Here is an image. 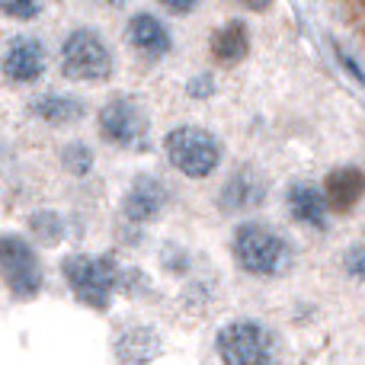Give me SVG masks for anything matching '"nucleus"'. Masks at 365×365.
Wrapping results in <instances>:
<instances>
[{
    "label": "nucleus",
    "instance_id": "nucleus-13",
    "mask_svg": "<svg viewBox=\"0 0 365 365\" xmlns=\"http://www.w3.org/2000/svg\"><path fill=\"white\" fill-rule=\"evenodd\" d=\"M29 115L51 128L77 125L87 115V103L74 93H61V90H48V93H36L29 100Z\"/></svg>",
    "mask_w": 365,
    "mask_h": 365
},
{
    "label": "nucleus",
    "instance_id": "nucleus-10",
    "mask_svg": "<svg viewBox=\"0 0 365 365\" xmlns=\"http://www.w3.org/2000/svg\"><path fill=\"white\" fill-rule=\"evenodd\" d=\"M266 192H269V186H266V180L259 177L257 170H250V167H237L231 177L221 182L218 208L221 212H231V215L247 212V208H259L266 202Z\"/></svg>",
    "mask_w": 365,
    "mask_h": 365
},
{
    "label": "nucleus",
    "instance_id": "nucleus-20",
    "mask_svg": "<svg viewBox=\"0 0 365 365\" xmlns=\"http://www.w3.org/2000/svg\"><path fill=\"white\" fill-rule=\"evenodd\" d=\"M343 269H346L349 279L365 282V247H349L346 257H343Z\"/></svg>",
    "mask_w": 365,
    "mask_h": 365
},
{
    "label": "nucleus",
    "instance_id": "nucleus-2",
    "mask_svg": "<svg viewBox=\"0 0 365 365\" xmlns=\"http://www.w3.org/2000/svg\"><path fill=\"white\" fill-rule=\"evenodd\" d=\"M61 276L77 302L93 311H106L113 304L115 289L122 285V269L113 257H93V253H71L61 259Z\"/></svg>",
    "mask_w": 365,
    "mask_h": 365
},
{
    "label": "nucleus",
    "instance_id": "nucleus-6",
    "mask_svg": "<svg viewBox=\"0 0 365 365\" xmlns=\"http://www.w3.org/2000/svg\"><path fill=\"white\" fill-rule=\"evenodd\" d=\"M96 125L106 145L122 151H148V138H151L148 113L132 96H113L109 103H103V109L96 113Z\"/></svg>",
    "mask_w": 365,
    "mask_h": 365
},
{
    "label": "nucleus",
    "instance_id": "nucleus-9",
    "mask_svg": "<svg viewBox=\"0 0 365 365\" xmlns=\"http://www.w3.org/2000/svg\"><path fill=\"white\" fill-rule=\"evenodd\" d=\"M167 202H170V192H167L164 182L158 177H151V173H141V177L128 186L125 199H122V218L132 227H145L160 218Z\"/></svg>",
    "mask_w": 365,
    "mask_h": 365
},
{
    "label": "nucleus",
    "instance_id": "nucleus-4",
    "mask_svg": "<svg viewBox=\"0 0 365 365\" xmlns=\"http://www.w3.org/2000/svg\"><path fill=\"white\" fill-rule=\"evenodd\" d=\"M164 154L186 180H208L221 167V141L202 125H177L167 132Z\"/></svg>",
    "mask_w": 365,
    "mask_h": 365
},
{
    "label": "nucleus",
    "instance_id": "nucleus-12",
    "mask_svg": "<svg viewBox=\"0 0 365 365\" xmlns=\"http://www.w3.org/2000/svg\"><path fill=\"white\" fill-rule=\"evenodd\" d=\"M285 205H289L292 221L311 227V231H327L330 208H327V199H324V189H317L314 182L295 180L289 186V192H285Z\"/></svg>",
    "mask_w": 365,
    "mask_h": 365
},
{
    "label": "nucleus",
    "instance_id": "nucleus-16",
    "mask_svg": "<svg viewBox=\"0 0 365 365\" xmlns=\"http://www.w3.org/2000/svg\"><path fill=\"white\" fill-rule=\"evenodd\" d=\"M115 353H119L122 365H148L160 353V340L148 327H128L115 340Z\"/></svg>",
    "mask_w": 365,
    "mask_h": 365
},
{
    "label": "nucleus",
    "instance_id": "nucleus-21",
    "mask_svg": "<svg viewBox=\"0 0 365 365\" xmlns=\"http://www.w3.org/2000/svg\"><path fill=\"white\" fill-rule=\"evenodd\" d=\"M215 93V81L208 74L195 77V81H189V96H195V100H208V96Z\"/></svg>",
    "mask_w": 365,
    "mask_h": 365
},
{
    "label": "nucleus",
    "instance_id": "nucleus-14",
    "mask_svg": "<svg viewBox=\"0 0 365 365\" xmlns=\"http://www.w3.org/2000/svg\"><path fill=\"white\" fill-rule=\"evenodd\" d=\"M324 199H327V208L336 215L353 212L365 195V170L359 167H334V170L324 177Z\"/></svg>",
    "mask_w": 365,
    "mask_h": 365
},
{
    "label": "nucleus",
    "instance_id": "nucleus-15",
    "mask_svg": "<svg viewBox=\"0 0 365 365\" xmlns=\"http://www.w3.org/2000/svg\"><path fill=\"white\" fill-rule=\"evenodd\" d=\"M250 55V29L244 19H231L212 36V58L221 68H234Z\"/></svg>",
    "mask_w": 365,
    "mask_h": 365
},
{
    "label": "nucleus",
    "instance_id": "nucleus-17",
    "mask_svg": "<svg viewBox=\"0 0 365 365\" xmlns=\"http://www.w3.org/2000/svg\"><path fill=\"white\" fill-rule=\"evenodd\" d=\"M29 231L36 234L38 244L55 247V244H61V237H64V231H68V227H64V218L58 212L42 208V212L29 215Z\"/></svg>",
    "mask_w": 365,
    "mask_h": 365
},
{
    "label": "nucleus",
    "instance_id": "nucleus-3",
    "mask_svg": "<svg viewBox=\"0 0 365 365\" xmlns=\"http://www.w3.org/2000/svg\"><path fill=\"white\" fill-rule=\"evenodd\" d=\"M221 365H279V336L263 321L237 317L215 336Z\"/></svg>",
    "mask_w": 365,
    "mask_h": 365
},
{
    "label": "nucleus",
    "instance_id": "nucleus-19",
    "mask_svg": "<svg viewBox=\"0 0 365 365\" xmlns=\"http://www.w3.org/2000/svg\"><path fill=\"white\" fill-rule=\"evenodd\" d=\"M45 0H0V13L6 19H19V23H29L42 13Z\"/></svg>",
    "mask_w": 365,
    "mask_h": 365
},
{
    "label": "nucleus",
    "instance_id": "nucleus-5",
    "mask_svg": "<svg viewBox=\"0 0 365 365\" xmlns=\"http://www.w3.org/2000/svg\"><path fill=\"white\" fill-rule=\"evenodd\" d=\"M113 48L96 29H71L61 42V74L77 83H103L113 77Z\"/></svg>",
    "mask_w": 365,
    "mask_h": 365
},
{
    "label": "nucleus",
    "instance_id": "nucleus-22",
    "mask_svg": "<svg viewBox=\"0 0 365 365\" xmlns=\"http://www.w3.org/2000/svg\"><path fill=\"white\" fill-rule=\"evenodd\" d=\"M160 6H164L167 13H173V16H189V13L195 10V4L199 0H158Z\"/></svg>",
    "mask_w": 365,
    "mask_h": 365
},
{
    "label": "nucleus",
    "instance_id": "nucleus-1",
    "mask_svg": "<svg viewBox=\"0 0 365 365\" xmlns=\"http://www.w3.org/2000/svg\"><path fill=\"white\" fill-rule=\"evenodd\" d=\"M231 257L253 279H276L292 266V244L266 221H244L231 237Z\"/></svg>",
    "mask_w": 365,
    "mask_h": 365
},
{
    "label": "nucleus",
    "instance_id": "nucleus-18",
    "mask_svg": "<svg viewBox=\"0 0 365 365\" xmlns=\"http://www.w3.org/2000/svg\"><path fill=\"white\" fill-rule=\"evenodd\" d=\"M61 164L71 177H77V180L90 177V170H93V164H96L93 148L83 145V141H71V145H64V151H61Z\"/></svg>",
    "mask_w": 365,
    "mask_h": 365
},
{
    "label": "nucleus",
    "instance_id": "nucleus-8",
    "mask_svg": "<svg viewBox=\"0 0 365 365\" xmlns=\"http://www.w3.org/2000/svg\"><path fill=\"white\" fill-rule=\"evenodd\" d=\"M48 68V51L38 42L36 36H16L6 42L4 58H0V71L10 83L26 87V83H36L38 77Z\"/></svg>",
    "mask_w": 365,
    "mask_h": 365
},
{
    "label": "nucleus",
    "instance_id": "nucleus-23",
    "mask_svg": "<svg viewBox=\"0 0 365 365\" xmlns=\"http://www.w3.org/2000/svg\"><path fill=\"white\" fill-rule=\"evenodd\" d=\"M240 4H244L250 13H263V10H269L272 0H240Z\"/></svg>",
    "mask_w": 365,
    "mask_h": 365
},
{
    "label": "nucleus",
    "instance_id": "nucleus-11",
    "mask_svg": "<svg viewBox=\"0 0 365 365\" xmlns=\"http://www.w3.org/2000/svg\"><path fill=\"white\" fill-rule=\"evenodd\" d=\"M125 36H128L132 51L138 58H145V61H160V58H167L173 51L170 29H167L164 19H158L154 13H135V16L128 19Z\"/></svg>",
    "mask_w": 365,
    "mask_h": 365
},
{
    "label": "nucleus",
    "instance_id": "nucleus-25",
    "mask_svg": "<svg viewBox=\"0 0 365 365\" xmlns=\"http://www.w3.org/2000/svg\"><path fill=\"white\" fill-rule=\"evenodd\" d=\"M103 4H109V6H119V4H122V0H103Z\"/></svg>",
    "mask_w": 365,
    "mask_h": 365
},
{
    "label": "nucleus",
    "instance_id": "nucleus-7",
    "mask_svg": "<svg viewBox=\"0 0 365 365\" xmlns=\"http://www.w3.org/2000/svg\"><path fill=\"white\" fill-rule=\"evenodd\" d=\"M0 279L19 302L36 298L45 285L42 259H38L36 247L19 234H0Z\"/></svg>",
    "mask_w": 365,
    "mask_h": 365
},
{
    "label": "nucleus",
    "instance_id": "nucleus-24",
    "mask_svg": "<svg viewBox=\"0 0 365 365\" xmlns=\"http://www.w3.org/2000/svg\"><path fill=\"white\" fill-rule=\"evenodd\" d=\"M356 26H359V32L365 38V4H362V0H359V10H356Z\"/></svg>",
    "mask_w": 365,
    "mask_h": 365
}]
</instances>
